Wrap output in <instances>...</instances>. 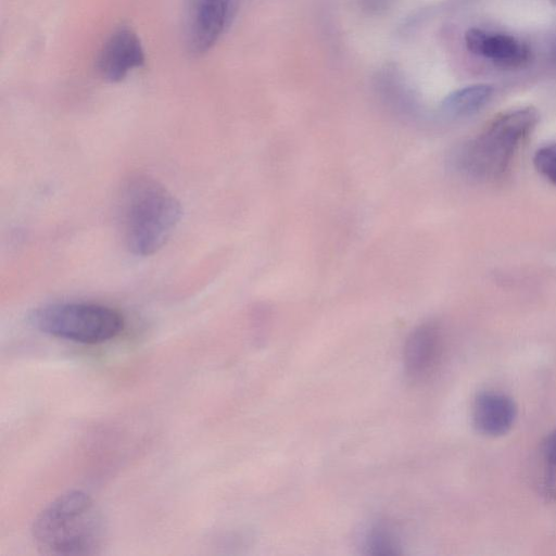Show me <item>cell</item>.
Returning a JSON list of instances; mask_svg holds the SVG:
<instances>
[{"instance_id":"obj_1","label":"cell","mask_w":556,"mask_h":556,"mask_svg":"<svg viewBox=\"0 0 556 556\" xmlns=\"http://www.w3.org/2000/svg\"><path fill=\"white\" fill-rule=\"evenodd\" d=\"M117 216L127 249L135 255L148 256L170 238L181 219L182 207L161 182L136 174L119 189Z\"/></svg>"},{"instance_id":"obj_2","label":"cell","mask_w":556,"mask_h":556,"mask_svg":"<svg viewBox=\"0 0 556 556\" xmlns=\"http://www.w3.org/2000/svg\"><path fill=\"white\" fill-rule=\"evenodd\" d=\"M33 540L49 556H90L104 546L106 527L93 500L79 490L67 491L48 504L31 526Z\"/></svg>"},{"instance_id":"obj_3","label":"cell","mask_w":556,"mask_h":556,"mask_svg":"<svg viewBox=\"0 0 556 556\" xmlns=\"http://www.w3.org/2000/svg\"><path fill=\"white\" fill-rule=\"evenodd\" d=\"M28 321L42 333L83 344L108 342L124 328V319L117 311L78 302L39 306L29 313Z\"/></svg>"},{"instance_id":"obj_4","label":"cell","mask_w":556,"mask_h":556,"mask_svg":"<svg viewBox=\"0 0 556 556\" xmlns=\"http://www.w3.org/2000/svg\"><path fill=\"white\" fill-rule=\"evenodd\" d=\"M538 122L539 113L532 106L513 109L496 116L468 146L464 165L480 177L503 174Z\"/></svg>"},{"instance_id":"obj_5","label":"cell","mask_w":556,"mask_h":556,"mask_svg":"<svg viewBox=\"0 0 556 556\" xmlns=\"http://www.w3.org/2000/svg\"><path fill=\"white\" fill-rule=\"evenodd\" d=\"M236 0H188L185 15V42L189 53L207 52L229 25Z\"/></svg>"},{"instance_id":"obj_6","label":"cell","mask_w":556,"mask_h":556,"mask_svg":"<svg viewBox=\"0 0 556 556\" xmlns=\"http://www.w3.org/2000/svg\"><path fill=\"white\" fill-rule=\"evenodd\" d=\"M146 61L144 50L137 34L128 26H119L108 37L99 51L96 68L109 83H118L140 68Z\"/></svg>"},{"instance_id":"obj_7","label":"cell","mask_w":556,"mask_h":556,"mask_svg":"<svg viewBox=\"0 0 556 556\" xmlns=\"http://www.w3.org/2000/svg\"><path fill=\"white\" fill-rule=\"evenodd\" d=\"M465 45L472 54L502 68H520L531 59L529 46L509 34L473 27L466 31Z\"/></svg>"},{"instance_id":"obj_8","label":"cell","mask_w":556,"mask_h":556,"mask_svg":"<svg viewBox=\"0 0 556 556\" xmlns=\"http://www.w3.org/2000/svg\"><path fill=\"white\" fill-rule=\"evenodd\" d=\"M441 350L438 327L426 323L414 328L403 348V366L407 377L419 380L435 366Z\"/></svg>"},{"instance_id":"obj_9","label":"cell","mask_w":556,"mask_h":556,"mask_svg":"<svg viewBox=\"0 0 556 556\" xmlns=\"http://www.w3.org/2000/svg\"><path fill=\"white\" fill-rule=\"evenodd\" d=\"M517 405L514 400L500 392H481L472 405V420L476 429L486 437L506 434L517 418Z\"/></svg>"},{"instance_id":"obj_10","label":"cell","mask_w":556,"mask_h":556,"mask_svg":"<svg viewBox=\"0 0 556 556\" xmlns=\"http://www.w3.org/2000/svg\"><path fill=\"white\" fill-rule=\"evenodd\" d=\"M494 92L489 84H473L447 94L442 101V112L450 117H465L479 112Z\"/></svg>"},{"instance_id":"obj_11","label":"cell","mask_w":556,"mask_h":556,"mask_svg":"<svg viewBox=\"0 0 556 556\" xmlns=\"http://www.w3.org/2000/svg\"><path fill=\"white\" fill-rule=\"evenodd\" d=\"M361 546L365 554L374 556L397 555L402 547L394 528L383 520L372 521L364 529Z\"/></svg>"},{"instance_id":"obj_12","label":"cell","mask_w":556,"mask_h":556,"mask_svg":"<svg viewBox=\"0 0 556 556\" xmlns=\"http://www.w3.org/2000/svg\"><path fill=\"white\" fill-rule=\"evenodd\" d=\"M535 169L556 186V142L536 150L533 156Z\"/></svg>"},{"instance_id":"obj_13","label":"cell","mask_w":556,"mask_h":556,"mask_svg":"<svg viewBox=\"0 0 556 556\" xmlns=\"http://www.w3.org/2000/svg\"><path fill=\"white\" fill-rule=\"evenodd\" d=\"M542 454L547 466L556 465V429L545 438L542 445Z\"/></svg>"},{"instance_id":"obj_14","label":"cell","mask_w":556,"mask_h":556,"mask_svg":"<svg viewBox=\"0 0 556 556\" xmlns=\"http://www.w3.org/2000/svg\"><path fill=\"white\" fill-rule=\"evenodd\" d=\"M544 488L549 496L556 500V465L548 466Z\"/></svg>"},{"instance_id":"obj_15","label":"cell","mask_w":556,"mask_h":556,"mask_svg":"<svg viewBox=\"0 0 556 556\" xmlns=\"http://www.w3.org/2000/svg\"><path fill=\"white\" fill-rule=\"evenodd\" d=\"M366 3V7L369 10L379 11L386 7H388V3L391 0H364Z\"/></svg>"},{"instance_id":"obj_16","label":"cell","mask_w":556,"mask_h":556,"mask_svg":"<svg viewBox=\"0 0 556 556\" xmlns=\"http://www.w3.org/2000/svg\"><path fill=\"white\" fill-rule=\"evenodd\" d=\"M551 62L553 66L556 68V40L551 48Z\"/></svg>"},{"instance_id":"obj_17","label":"cell","mask_w":556,"mask_h":556,"mask_svg":"<svg viewBox=\"0 0 556 556\" xmlns=\"http://www.w3.org/2000/svg\"><path fill=\"white\" fill-rule=\"evenodd\" d=\"M556 5V0H551Z\"/></svg>"}]
</instances>
